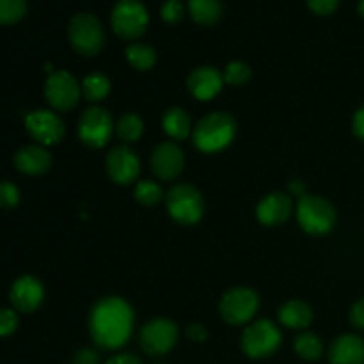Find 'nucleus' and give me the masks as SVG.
Returning <instances> with one entry per match:
<instances>
[{"instance_id": "1", "label": "nucleus", "mask_w": 364, "mask_h": 364, "mask_svg": "<svg viewBox=\"0 0 364 364\" xmlns=\"http://www.w3.org/2000/svg\"><path fill=\"white\" fill-rule=\"evenodd\" d=\"M134 309L121 297H105L96 302L89 316L92 341L103 350L121 348L134 331Z\"/></svg>"}, {"instance_id": "2", "label": "nucleus", "mask_w": 364, "mask_h": 364, "mask_svg": "<svg viewBox=\"0 0 364 364\" xmlns=\"http://www.w3.org/2000/svg\"><path fill=\"white\" fill-rule=\"evenodd\" d=\"M237 135V123L226 112H212L203 117L192 130V141L205 153L223 151L233 142Z\"/></svg>"}, {"instance_id": "3", "label": "nucleus", "mask_w": 364, "mask_h": 364, "mask_svg": "<svg viewBox=\"0 0 364 364\" xmlns=\"http://www.w3.org/2000/svg\"><path fill=\"white\" fill-rule=\"evenodd\" d=\"M68 38H70L71 46L80 55L91 57L103 48L105 31H103L102 21L95 14L78 13L71 18L68 25Z\"/></svg>"}, {"instance_id": "4", "label": "nucleus", "mask_w": 364, "mask_h": 364, "mask_svg": "<svg viewBox=\"0 0 364 364\" xmlns=\"http://www.w3.org/2000/svg\"><path fill=\"white\" fill-rule=\"evenodd\" d=\"M297 220L309 235H326L336 223V210L320 196L304 194L297 203Z\"/></svg>"}, {"instance_id": "5", "label": "nucleus", "mask_w": 364, "mask_h": 364, "mask_svg": "<svg viewBox=\"0 0 364 364\" xmlns=\"http://www.w3.org/2000/svg\"><path fill=\"white\" fill-rule=\"evenodd\" d=\"M166 205L171 217L183 226L199 223L205 213V201L201 192L188 183L174 185L166 194Z\"/></svg>"}, {"instance_id": "6", "label": "nucleus", "mask_w": 364, "mask_h": 364, "mask_svg": "<svg viewBox=\"0 0 364 364\" xmlns=\"http://www.w3.org/2000/svg\"><path fill=\"white\" fill-rule=\"evenodd\" d=\"M110 23L119 38L132 41L146 32L149 13L141 0H117L110 13Z\"/></svg>"}, {"instance_id": "7", "label": "nucleus", "mask_w": 364, "mask_h": 364, "mask_svg": "<svg viewBox=\"0 0 364 364\" xmlns=\"http://www.w3.org/2000/svg\"><path fill=\"white\" fill-rule=\"evenodd\" d=\"M281 345V331L270 320H256L242 334V350L252 359L272 355Z\"/></svg>"}, {"instance_id": "8", "label": "nucleus", "mask_w": 364, "mask_h": 364, "mask_svg": "<svg viewBox=\"0 0 364 364\" xmlns=\"http://www.w3.org/2000/svg\"><path fill=\"white\" fill-rule=\"evenodd\" d=\"M259 308V297L251 288L238 287L226 291L220 299L219 311L231 326H244L251 322Z\"/></svg>"}, {"instance_id": "9", "label": "nucleus", "mask_w": 364, "mask_h": 364, "mask_svg": "<svg viewBox=\"0 0 364 364\" xmlns=\"http://www.w3.org/2000/svg\"><path fill=\"white\" fill-rule=\"evenodd\" d=\"M82 85L77 78L64 70L52 71L45 82V98L53 110L68 112L80 102Z\"/></svg>"}, {"instance_id": "10", "label": "nucleus", "mask_w": 364, "mask_h": 364, "mask_svg": "<svg viewBox=\"0 0 364 364\" xmlns=\"http://www.w3.org/2000/svg\"><path fill=\"white\" fill-rule=\"evenodd\" d=\"M116 128L112 116L103 107H91L78 121V137L89 148H103Z\"/></svg>"}, {"instance_id": "11", "label": "nucleus", "mask_w": 364, "mask_h": 364, "mask_svg": "<svg viewBox=\"0 0 364 364\" xmlns=\"http://www.w3.org/2000/svg\"><path fill=\"white\" fill-rule=\"evenodd\" d=\"M25 128H27V134L39 146H45V148L60 142L64 134H66V128H64V123L59 117V114L48 109H38L27 114Z\"/></svg>"}, {"instance_id": "12", "label": "nucleus", "mask_w": 364, "mask_h": 364, "mask_svg": "<svg viewBox=\"0 0 364 364\" xmlns=\"http://www.w3.org/2000/svg\"><path fill=\"white\" fill-rule=\"evenodd\" d=\"M176 341L178 327L173 320L153 318L141 331V347L149 355L167 354Z\"/></svg>"}, {"instance_id": "13", "label": "nucleus", "mask_w": 364, "mask_h": 364, "mask_svg": "<svg viewBox=\"0 0 364 364\" xmlns=\"http://www.w3.org/2000/svg\"><path fill=\"white\" fill-rule=\"evenodd\" d=\"M105 169L110 180L117 185L134 183L141 173V162L137 155L128 146H116L109 151L105 160Z\"/></svg>"}, {"instance_id": "14", "label": "nucleus", "mask_w": 364, "mask_h": 364, "mask_svg": "<svg viewBox=\"0 0 364 364\" xmlns=\"http://www.w3.org/2000/svg\"><path fill=\"white\" fill-rule=\"evenodd\" d=\"M153 174L159 180L171 181L178 178L183 171L185 166V156L180 146L174 142H162L156 146L151 153V160H149Z\"/></svg>"}, {"instance_id": "15", "label": "nucleus", "mask_w": 364, "mask_h": 364, "mask_svg": "<svg viewBox=\"0 0 364 364\" xmlns=\"http://www.w3.org/2000/svg\"><path fill=\"white\" fill-rule=\"evenodd\" d=\"M45 299V287L34 276H21L9 290V301L14 311L34 313Z\"/></svg>"}, {"instance_id": "16", "label": "nucleus", "mask_w": 364, "mask_h": 364, "mask_svg": "<svg viewBox=\"0 0 364 364\" xmlns=\"http://www.w3.org/2000/svg\"><path fill=\"white\" fill-rule=\"evenodd\" d=\"M224 85V75L213 66H199L187 78V87L194 98L201 102L215 98Z\"/></svg>"}, {"instance_id": "17", "label": "nucleus", "mask_w": 364, "mask_h": 364, "mask_svg": "<svg viewBox=\"0 0 364 364\" xmlns=\"http://www.w3.org/2000/svg\"><path fill=\"white\" fill-rule=\"evenodd\" d=\"M291 212H294V201L290 196L283 194V192H272V194L265 196L256 208L259 223L265 226H279V224L287 223Z\"/></svg>"}, {"instance_id": "18", "label": "nucleus", "mask_w": 364, "mask_h": 364, "mask_svg": "<svg viewBox=\"0 0 364 364\" xmlns=\"http://www.w3.org/2000/svg\"><path fill=\"white\" fill-rule=\"evenodd\" d=\"M14 167L27 176H39V174L48 173V169L52 167V155L45 146H23L14 155Z\"/></svg>"}, {"instance_id": "19", "label": "nucleus", "mask_w": 364, "mask_h": 364, "mask_svg": "<svg viewBox=\"0 0 364 364\" xmlns=\"http://www.w3.org/2000/svg\"><path fill=\"white\" fill-rule=\"evenodd\" d=\"M331 364H364V340L355 334L336 338L329 348Z\"/></svg>"}, {"instance_id": "20", "label": "nucleus", "mask_w": 364, "mask_h": 364, "mask_svg": "<svg viewBox=\"0 0 364 364\" xmlns=\"http://www.w3.org/2000/svg\"><path fill=\"white\" fill-rule=\"evenodd\" d=\"M162 127L164 132L169 135L174 141H183L188 135L192 134V121L191 116L187 114V110L180 109V107H171L164 112L162 117Z\"/></svg>"}, {"instance_id": "21", "label": "nucleus", "mask_w": 364, "mask_h": 364, "mask_svg": "<svg viewBox=\"0 0 364 364\" xmlns=\"http://www.w3.org/2000/svg\"><path fill=\"white\" fill-rule=\"evenodd\" d=\"M279 322L288 329H306L313 322V309L302 301H288L279 308Z\"/></svg>"}, {"instance_id": "22", "label": "nucleus", "mask_w": 364, "mask_h": 364, "mask_svg": "<svg viewBox=\"0 0 364 364\" xmlns=\"http://www.w3.org/2000/svg\"><path fill=\"white\" fill-rule=\"evenodd\" d=\"M188 13L199 25H213L220 20L224 7L220 0H188Z\"/></svg>"}, {"instance_id": "23", "label": "nucleus", "mask_w": 364, "mask_h": 364, "mask_svg": "<svg viewBox=\"0 0 364 364\" xmlns=\"http://www.w3.org/2000/svg\"><path fill=\"white\" fill-rule=\"evenodd\" d=\"M127 55L128 63L135 68V70L146 71L149 68L155 66L156 63V52L153 46L146 45V43H132L130 46H127Z\"/></svg>"}, {"instance_id": "24", "label": "nucleus", "mask_w": 364, "mask_h": 364, "mask_svg": "<svg viewBox=\"0 0 364 364\" xmlns=\"http://www.w3.org/2000/svg\"><path fill=\"white\" fill-rule=\"evenodd\" d=\"M82 92L89 102H102L110 92V80L103 73H91L82 82Z\"/></svg>"}, {"instance_id": "25", "label": "nucleus", "mask_w": 364, "mask_h": 364, "mask_svg": "<svg viewBox=\"0 0 364 364\" xmlns=\"http://www.w3.org/2000/svg\"><path fill=\"white\" fill-rule=\"evenodd\" d=\"M144 132V123H142L141 117L137 114H123L119 117V121L116 123V134L117 137L123 142L130 144V142H135Z\"/></svg>"}, {"instance_id": "26", "label": "nucleus", "mask_w": 364, "mask_h": 364, "mask_svg": "<svg viewBox=\"0 0 364 364\" xmlns=\"http://www.w3.org/2000/svg\"><path fill=\"white\" fill-rule=\"evenodd\" d=\"M295 352L306 361H316L323 354V343L315 333H302L294 343Z\"/></svg>"}, {"instance_id": "27", "label": "nucleus", "mask_w": 364, "mask_h": 364, "mask_svg": "<svg viewBox=\"0 0 364 364\" xmlns=\"http://www.w3.org/2000/svg\"><path fill=\"white\" fill-rule=\"evenodd\" d=\"M134 196L141 205L151 206L162 201L164 191L159 183H155V181L142 180V181H137V185H135Z\"/></svg>"}, {"instance_id": "28", "label": "nucleus", "mask_w": 364, "mask_h": 364, "mask_svg": "<svg viewBox=\"0 0 364 364\" xmlns=\"http://www.w3.org/2000/svg\"><path fill=\"white\" fill-rule=\"evenodd\" d=\"M27 0H0V25L18 23L27 14Z\"/></svg>"}, {"instance_id": "29", "label": "nucleus", "mask_w": 364, "mask_h": 364, "mask_svg": "<svg viewBox=\"0 0 364 364\" xmlns=\"http://www.w3.org/2000/svg\"><path fill=\"white\" fill-rule=\"evenodd\" d=\"M224 82L230 85H244L251 78V68L242 60H233L224 70Z\"/></svg>"}, {"instance_id": "30", "label": "nucleus", "mask_w": 364, "mask_h": 364, "mask_svg": "<svg viewBox=\"0 0 364 364\" xmlns=\"http://www.w3.org/2000/svg\"><path fill=\"white\" fill-rule=\"evenodd\" d=\"M20 188L13 181H0V208L9 210L20 205Z\"/></svg>"}, {"instance_id": "31", "label": "nucleus", "mask_w": 364, "mask_h": 364, "mask_svg": "<svg viewBox=\"0 0 364 364\" xmlns=\"http://www.w3.org/2000/svg\"><path fill=\"white\" fill-rule=\"evenodd\" d=\"M160 16L166 23H178L185 16V6L180 0H166L160 9Z\"/></svg>"}, {"instance_id": "32", "label": "nucleus", "mask_w": 364, "mask_h": 364, "mask_svg": "<svg viewBox=\"0 0 364 364\" xmlns=\"http://www.w3.org/2000/svg\"><path fill=\"white\" fill-rule=\"evenodd\" d=\"M18 329V311L13 308H0V338L11 336Z\"/></svg>"}, {"instance_id": "33", "label": "nucleus", "mask_w": 364, "mask_h": 364, "mask_svg": "<svg viewBox=\"0 0 364 364\" xmlns=\"http://www.w3.org/2000/svg\"><path fill=\"white\" fill-rule=\"evenodd\" d=\"M306 4H308L313 13L320 14V16H327V14H333L338 9L340 0H306Z\"/></svg>"}, {"instance_id": "34", "label": "nucleus", "mask_w": 364, "mask_h": 364, "mask_svg": "<svg viewBox=\"0 0 364 364\" xmlns=\"http://www.w3.org/2000/svg\"><path fill=\"white\" fill-rule=\"evenodd\" d=\"M350 322L355 329L364 331V297L355 302L350 309Z\"/></svg>"}, {"instance_id": "35", "label": "nucleus", "mask_w": 364, "mask_h": 364, "mask_svg": "<svg viewBox=\"0 0 364 364\" xmlns=\"http://www.w3.org/2000/svg\"><path fill=\"white\" fill-rule=\"evenodd\" d=\"M73 364H100V358L91 348H82L75 354Z\"/></svg>"}, {"instance_id": "36", "label": "nucleus", "mask_w": 364, "mask_h": 364, "mask_svg": "<svg viewBox=\"0 0 364 364\" xmlns=\"http://www.w3.org/2000/svg\"><path fill=\"white\" fill-rule=\"evenodd\" d=\"M187 336L192 341H205L206 340V329L201 323H191L187 327Z\"/></svg>"}, {"instance_id": "37", "label": "nucleus", "mask_w": 364, "mask_h": 364, "mask_svg": "<svg viewBox=\"0 0 364 364\" xmlns=\"http://www.w3.org/2000/svg\"><path fill=\"white\" fill-rule=\"evenodd\" d=\"M105 364H142V363L135 354L124 352V354H117V355H114V358H110Z\"/></svg>"}, {"instance_id": "38", "label": "nucleus", "mask_w": 364, "mask_h": 364, "mask_svg": "<svg viewBox=\"0 0 364 364\" xmlns=\"http://www.w3.org/2000/svg\"><path fill=\"white\" fill-rule=\"evenodd\" d=\"M352 128H354V134L358 135L361 141H364V105L355 112L354 121H352Z\"/></svg>"}, {"instance_id": "39", "label": "nucleus", "mask_w": 364, "mask_h": 364, "mask_svg": "<svg viewBox=\"0 0 364 364\" xmlns=\"http://www.w3.org/2000/svg\"><path fill=\"white\" fill-rule=\"evenodd\" d=\"M290 191L294 192V194H297L299 198H302V196H304V185H302V181H291Z\"/></svg>"}, {"instance_id": "40", "label": "nucleus", "mask_w": 364, "mask_h": 364, "mask_svg": "<svg viewBox=\"0 0 364 364\" xmlns=\"http://www.w3.org/2000/svg\"><path fill=\"white\" fill-rule=\"evenodd\" d=\"M358 13H359V16L364 18V0H359V4H358Z\"/></svg>"}]
</instances>
